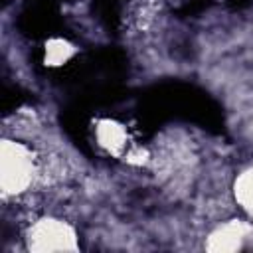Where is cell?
Here are the masks:
<instances>
[{
  "instance_id": "obj_1",
  "label": "cell",
  "mask_w": 253,
  "mask_h": 253,
  "mask_svg": "<svg viewBox=\"0 0 253 253\" xmlns=\"http://www.w3.org/2000/svg\"><path fill=\"white\" fill-rule=\"evenodd\" d=\"M36 158L32 150L16 140L2 142V160H0V174H2V192L4 196H18L26 192L36 178Z\"/></svg>"
},
{
  "instance_id": "obj_2",
  "label": "cell",
  "mask_w": 253,
  "mask_h": 253,
  "mask_svg": "<svg viewBox=\"0 0 253 253\" xmlns=\"http://www.w3.org/2000/svg\"><path fill=\"white\" fill-rule=\"evenodd\" d=\"M28 247L34 251H67L77 249L75 231L61 219L45 217L36 221L28 231Z\"/></svg>"
},
{
  "instance_id": "obj_3",
  "label": "cell",
  "mask_w": 253,
  "mask_h": 253,
  "mask_svg": "<svg viewBox=\"0 0 253 253\" xmlns=\"http://www.w3.org/2000/svg\"><path fill=\"white\" fill-rule=\"evenodd\" d=\"M211 251H245L253 249V223L233 219L215 227L206 243Z\"/></svg>"
},
{
  "instance_id": "obj_4",
  "label": "cell",
  "mask_w": 253,
  "mask_h": 253,
  "mask_svg": "<svg viewBox=\"0 0 253 253\" xmlns=\"http://www.w3.org/2000/svg\"><path fill=\"white\" fill-rule=\"evenodd\" d=\"M233 192H235L237 204L253 217V166L245 168L237 176L235 186H233Z\"/></svg>"
}]
</instances>
